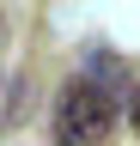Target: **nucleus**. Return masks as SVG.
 Segmentation results:
<instances>
[{"label": "nucleus", "instance_id": "1", "mask_svg": "<svg viewBox=\"0 0 140 146\" xmlns=\"http://www.w3.org/2000/svg\"><path fill=\"white\" fill-rule=\"evenodd\" d=\"M116 128V98L92 79H67L55 91V146H104Z\"/></svg>", "mask_w": 140, "mask_h": 146}, {"label": "nucleus", "instance_id": "2", "mask_svg": "<svg viewBox=\"0 0 140 146\" xmlns=\"http://www.w3.org/2000/svg\"><path fill=\"white\" fill-rule=\"evenodd\" d=\"M128 122H134V134H140V91L128 98Z\"/></svg>", "mask_w": 140, "mask_h": 146}]
</instances>
